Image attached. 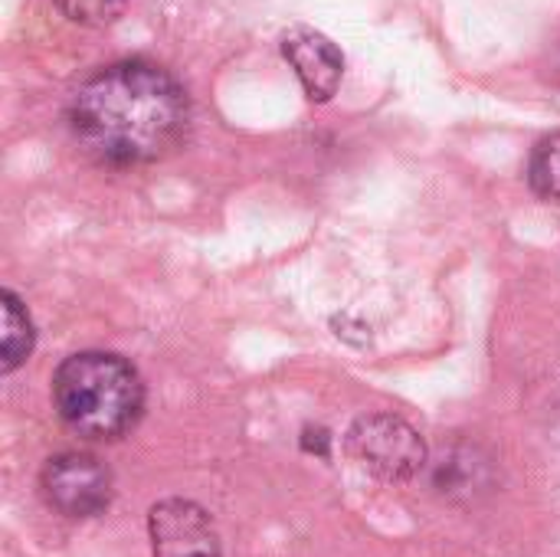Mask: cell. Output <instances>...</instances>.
Returning a JSON list of instances; mask_svg holds the SVG:
<instances>
[{
    "label": "cell",
    "instance_id": "cell-6",
    "mask_svg": "<svg viewBox=\"0 0 560 557\" xmlns=\"http://www.w3.org/2000/svg\"><path fill=\"white\" fill-rule=\"evenodd\" d=\"M282 56L295 69L312 102H328L338 92L345 76V56L325 33L312 26H292L282 36Z\"/></svg>",
    "mask_w": 560,
    "mask_h": 557
},
{
    "label": "cell",
    "instance_id": "cell-4",
    "mask_svg": "<svg viewBox=\"0 0 560 557\" xmlns=\"http://www.w3.org/2000/svg\"><path fill=\"white\" fill-rule=\"evenodd\" d=\"M46 502L66 519H95L112 502V473L89 453H59L39 476Z\"/></svg>",
    "mask_w": 560,
    "mask_h": 557
},
{
    "label": "cell",
    "instance_id": "cell-1",
    "mask_svg": "<svg viewBox=\"0 0 560 557\" xmlns=\"http://www.w3.org/2000/svg\"><path fill=\"white\" fill-rule=\"evenodd\" d=\"M69 128L105 164H154L190 128L187 89L151 59H121L89 76L69 102Z\"/></svg>",
    "mask_w": 560,
    "mask_h": 557
},
{
    "label": "cell",
    "instance_id": "cell-9",
    "mask_svg": "<svg viewBox=\"0 0 560 557\" xmlns=\"http://www.w3.org/2000/svg\"><path fill=\"white\" fill-rule=\"evenodd\" d=\"M528 184L541 200L560 204V131L535 144L528 161Z\"/></svg>",
    "mask_w": 560,
    "mask_h": 557
},
{
    "label": "cell",
    "instance_id": "cell-7",
    "mask_svg": "<svg viewBox=\"0 0 560 557\" xmlns=\"http://www.w3.org/2000/svg\"><path fill=\"white\" fill-rule=\"evenodd\" d=\"M492 483V469H489V460H482L476 450H459V453H450L436 463V473H433V486L443 492V496H476L479 489H489Z\"/></svg>",
    "mask_w": 560,
    "mask_h": 557
},
{
    "label": "cell",
    "instance_id": "cell-8",
    "mask_svg": "<svg viewBox=\"0 0 560 557\" xmlns=\"http://www.w3.org/2000/svg\"><path fill=\"white\" fill-rule=\"evenodd\" d=\"M0 305H3V341H0L3 361H0V368H3V374H10V371H16L30 358L33 341H36V332H33L30 312L20 302V295H13L10 289H3L0 292Z\"/></svg>",
    "mask_w": 560,
    "mask_h": 557
},
{
    "label": "cell",
    "instance_id": "cell-10",
    "mask_svg": "<svg viewBox=\"0 0 560 557\" xmlns=\"http://www.w3.org/2000/svg\"><path fill=\"white\" fill-rule=\"evenodd\" d=\"M128 0H56L62 16H69L79 26H108L121 16Z\"/></svg>",
    "mask_w": 560,
    "mask_h": 557
},
{
    "label": "cell",
    "instance_id": "cell-3",
    "mask_svg": "<svg viewBox=\"0 0 560 557\" xmlns=\"http://www.w3.org/2000/svg\"><path fill=\"white\" fill-rule=\"evenodd\" d=\"M348 450L364 469L387 483H407L427 463L423 437L394 414H371L354 420L348 430Z\"/></svg>",
    "mask_w": 560,
    "mask_h": 557
},
{
    "label": "cell",
    "instance_id": "cell-2",
    "mask_svg": "<svg viewBox=\"0 0 560 557\" xmlns=\"http://www.w3.org/2000/svg\"><path fill=\"white\" fill-rule=\"evenodd\" d=\"M62 423L85 440H118L144 414L141 374L112 351H79L52 378Z\"/></svg>",
    "mask_w": 560,
    "mask_h": 557
},
{
    "label": "cell",
    "instance_id": "cell-5",
    "mask_svg": "<svg viewBox=\"0 0 560 557\" xmlns=\"http://www.w3.org/2000/svg\"><path fill=\"white\" fill-rule=\"evenodd\" d=\"M148 538L154 557H220L213 519L187 499H164L148 512Z\"/></svg>",
    "mask_w": 560,
    "mask_h": 557
}]
</instances>
